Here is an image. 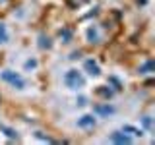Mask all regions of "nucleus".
<instances>
[{"label": "nucleus", "instance_id": "3", "mask_svg": "<svg viewBox=\"0 0 155 145\" xmlns=\"http://www.w3.org/2000/svg\"><path fill=\"white\" fill-rule=\"evenodd\" d=\"M95 122H97V120H95L93 114H85V116H81L76 124H78V128H81V130H89V128L95 126Z\"/></svg>", "mask_w": 155, "mask_h": 145}, {"label": "nucleus", "instance_id": "11", "mask_svg": "<svg viewBox=\"0 0 155 145\" xmlns=\"http://www.w3.org/2000/svg\"><path fill=\"white\" fill-rule=\"evenodd\" d=\"M143 126L147 130H151V118H149V116H143Z\"/></svg>", "mask_w": 155, "mask_h": 145}, {"label": "nucleus", "instance_id": "13", "mask_svg": "<svg viewBox=\"0 0 155 145\" xmlns=\"http://www.w3.org/2000/svg\"><path fill=\"white\" fill-rule=\"evenodd\" d=\"M25 66H27V68H35V66H37V62H35V60H27V64H25Z\"/></svg>", "mask_w": 155, "mask_h": 145}, {"label": "nucleus", "instance_id": "12", "mask_svg": "<svg viewBox=\"0 0 155 145\" xmlns=\"http://www.w3.org/2000/svg\"><path fill=\"white\" fill-rule=\"evenodd\" d=\"M97 93H99V95H103V97H110V95H113L110 91H107V89H99Z\"/></svg>", "mask_w": 155, "mask_h": 145}, {"label": "nucleus", "instance_id": "9", "mask_svg": "<svg viewBox=\"0 0 155 145\" xmlns=\"http://www.w3.org/2000/svg\"><path fill=\"white\" fill-rule=\"evenodd\" d=\"M0 43H8V31L2 23H0Z\"/></svg>", "mask_w": 155, "mask_h": 145}, {"label": "nucleus", "instance_id": "1", "mask_svg": "<svg viewBox=\"0 0 155 145\" xmlns=\"http://www.w3.org/2000/svg\"><path fill=\"white\" fill-rule=\"evenodd\" d=\"M64 83H66V87H70V89H80V87H84L85 79L78 70H68L64 74Z\"/></svg>", "mask_w": 155, "mask_h": 145}, {"label": "nucleus", "instance_id": "10", "mask_svg": "<svg viewBox=\"0 0 155 145\" xmlns=\"http://www.w3.org/2000/svg\"><path fill=\"white\" fill-rule=\"evenodd\" d=\"M60 37H64L66 39L64 43H68V41H70V37H72V31H70V29H64V31H60Z\"/></svg>", "mask_w": 155, "mask_h": 145}, {"label": "nucleus", "instance_id": "7", "mask_svg": "<svg viewBox=\"0 0 155 145\" xmlns=\"http://www.w3.org/2000/svg\"><path fill=\"white\" fill-rule=\"evenodd\" d=\"M87 39H89V43H99V31L93 27L87 29Z\"/></svg>", "mask_w": 155, "mask_h": 145}, {"label": "nucleus", "instance_id": "5", "mask_svg": "<svg viewBox=\"0 0 155 145\" xmlns=\"http://www.w3.org/2000/svg\"><path fill=\"white\" fill-rule=\"evenodd\" d=\"M93 110H95V114H99V116H109V114L114 112V108H113L109 103H105V105H95Z\"/></svg>", "mask_w": 155, "mask_h": 145}, {"label": "nucleus", "instance_id": "4", "mask_svg": "<svg viewBox=\"0 0 155 145\" xmlns=\"http://www.w3.org/2000/svg\"><path fill=\"white\" fill-rule=\"evenodd\" d=\"M109 141H113V143H132V137L124 135V132H113L109 135Z\"/></svg>", "mask_w": 155, "mask_h": 145}, {"label": "nucleus", "instance_id": "8", "mask_svg": "<svg viewBox=\"0 0 155 145\" xmlns=\"http://www.w3.org/2000/svg\"><path fill=\"white\" fill-rule=\"evenodd\" d=\"M122 132H128V134H132V135H143V134H142V130L134 128V126H130V124L122 126Z\"/></svg>", "mask_w": 155, "mask_h": 145}, {"label": "nucleus", "instance_id": "2", "mask_svg": "<svg viewBox=\"0 0 155 145\" xmlns=\"http://www.w3.org/2000/svg\"><path fill=\"white\" fill-rule=\"evenodd\" d=\"M0 79L10 83L12 87H16V89H23V87H25V79L19 74H16V72H12V70H4L2 74H0Z\"/></svg>", "mask_w": 155, "mask_h": 145}, {"label": "nucleus", "instance_id": "6", "mask_svg": "<svg viewBox=\"0 0 155 145\" xmlns=\"http://www.w3.org/2000/svg\"><path fill=\"white\" fill-rule=\"evenodd\" d=\"M85 70H87V74H89V76H99L101 74L99 64L93 62V60H85Z\"/></svg>", "mask_w": 155, "mask_h": 145}]
</instances>
